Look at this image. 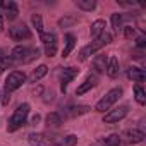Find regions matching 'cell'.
<instances>
[{
    "instance_id": "30",
    "label": "cell",
    "mask_w": 146,
    "mask_h": 146,
    "mask_svg": "<svg viewBox=\"0 0 146 146\" xmlns=\"http://www.w3.org/2000/svg\"><path fill=\"white\" fill-rule=\"evenodd\" d=\"M76 143H78V136L69 134V136H65V137H64V144H62V146H74Z\"/></svg>"
},
{
    "instance_id": "26",
    "label": "cell",
    "mask_w": 146,
    "mask_h": 146,
    "mask_svg": "<svg viewBox=\"0 0 146 146\" xmlns=\"http://www.w3.org/2000/svg\"><path fill=\"white\" fill-rule=\"evenodd\" d=\"M96 50H95V46L90 43V45H86L84 48H81V52H79V60H86L90 55H93Z\"/></svg>"
},
{
    "instance_id": "6",
    "label": "cell",
    "mask_w": 146,
    "mask_h": 146,
    "mask_svg": "<svg viewBox=\"0 0 146 146\" xmlns=\"http://www.w3.org/2000/svg\"><path fill=\"white\" fill-rule=\"evenodd\" d=\"M144 137H146V134L143 131H139V129H127L120 136V139H124L129 144H139V143L144 141Z\"/></svg>"
},
{
    "instance_id": "27",
    "label": "cell",
    "mask_w": 146,
    "mask_h": 146,
    "mask_svg": "<svg viewBox=\"0 0 146 146\" xmlns=\"http://www.w3.org/2000/svg\"><path fill=\"white\" fill-rule=\"evenodd\" d=\"M31 21H33V26L36 28V31H38L40 36H41V35H43V21H41V16H40V14H35Z\"/></svg>"
},
{
    "instance_id": "34",
    "label": "cell",
    "mask_w": 146,
    "mask_h": 146,
    "mask_svg": "<svg viewBox=\"0 0 146 146\" xmlns=\"http://www.w3.org/2000/svg\"><path fill=\"white\" fill-rule=\"evenodd\" d=\"M4 31V17H2V14H0V33Z\"/></svg>"
},
{
    "instance_id": "9",
    "label": "cell",
    "mask_w": 146,
    "mask_h": 146,
    "mask_svg": "<svg viewBox=\"0 0 146 146\" xmlns=\"http://www.w3.org/2000/svg\"><path fill=\"white\" fill-rule=\"evenodd\" d=\"M28 141H29L31 146H52L50 136L43 134V132H33V134H29Z\"/></svg>"
},
{
    "instance_id": "2",
    "label": "cell",
    "mask_w": 146,
    "mask_h": 146,
    "mask_svg": "<svg viewBox=\"0 0 146 146\" xmlns=\"http://www.w3.org/2000/svg\"><path fill=\"white\" fill-rule=\"evenodd\" d=\"M122 96V88H113V90H110L96 105H95V110L96 112H105V110H110L117 102H119V98Z\"/></svg>"
},
{
    "instance_id": "5",
    "label": "cell",
    "mask_w": 146,
    "mask_h": 146,
    "mask_svg": "<svg viewBox=\"0 0 146 146\" xmlns=\"http://www.w3.org/2000/svg\"><path fill=\"white\" fill-rule=\"evenodd\" d=\"M127 113H129V108H127L125 105H122V107H119V108H115V110H108V112L105 113V117H103V122H105V124H115V122L122 120Z\"/></svg>"
},
{
    "instance_id": "18",
    "label": "cell",
    "mask_w": 146,
    "mask_h": 146,
    "mask_svg": "<svg viewBox=\"0 0 146 146\" xmlns=\"http://www.w3.org/2000/svg\"><path fill=\"white\" fill-rule=\"evenodd\" d=\"M107 62H108L107 55H96L95 60H93V67H95V70H96V72H105V69H107Z\"/></svg>"
},
{
    "instance_id": "24",
    "label": "cell",
    "mask_w": 146,
    "mask_h": 146,
    "mask_svg": "<svg viewBox=\"0 0 146 146\" xmlns=\"http://www.w3.org/2000/svg\"><path fill=\"white\" fill-rule=\"evenodd\" d=\"M5 16H7L9 21H14L17 17V7H16L14 2H9V5L5 7Z\"/></svg>"
},
{
    "instance_id": "28",
    "label": "cell",
    "mask_w": 146,
    "mask_h": 146,
    "mask_svg": "<svg viewBox=\"0 0 146 146\" xmlns=\"http://www.w3.org/2000/svg\"><path fill=\"white\" fill-rule=\"evenodd\" d=\"M40 57V50L38 48H29V52H28V55H26V58L23 60L24 64H29L31 60H35V58H38Z\"/></svg>"
},
{
    "instance_id": "38",
    "label": "cell",
    "mask_w": 146,
    "mask_h": 146,
    "mask_svg": "<svg viewBox=\"0 0 146 146\" xmlns=\"http://www.w3.org/2000/svg\"><path fill=\"white\" fill-rule=\"evenodd\" d=\"M0 102H2V95H0Z\"/></svg>"
},
{
    "instance_id": "20",
    "label": "cell",
    "mask_w": 146,
    "mask_h": 146,
    "mask_svg": "<svg viewBox=\"0 0 146 146\" xmlns=\"http://www.w3.org/2000/svg\"><path fill=\"white\" fill-rule=\"evenodd\" d=\"M103 31H105V21H102V19L95 21V23L91 24V28H90V35H91L93 38L100 36V35H102Z\"/></svg>"
},
{
    "instance_id": "16",
    "label": "cell",
    "mask_w": 146,
    "mask_h": 146,
    "mask_svg": "<svg viewBox=\"0 0 146 146\" xmlns=\"http://www.w3.org/2000/svg\"><path fill=\"white\" fill-rule=\"evenodd\" d=\"M110 41H112V36H110L107 31H103L100 36H96V38H95V41H93L91 45L95 46V50H100V48H103L105 45H108Z\"/></svg>"
},
{
    "instance_id": "25",
    "label": "cell",
    "mask_w": 146,
    "mask_h": 146,
    "mask_svg": "<svg viewBox=\"0 0 146 146\" xmlns=\"http://www.w3.org/2000/svg\"><path fill=\"white\" fill-rule=\"evenodd\" d=\"M122 19H124V16L122 14H112V26H113V31L115 33H119V29H122Z\"/></svg>"
},
{
    "instance_id": "13",
    "label": "cell",
    "mask_w": 146,
    "mask_h": 146,
    "mask_svg": "<svg viewBox=\"0 0 146 146\" xmlns=\"http://www.w3.org/2000/svg\"><path fill=\"white\" fill-rule=\"evenodd\" d=\"M127 78L136 81V83H143L146 79V74H144V70L139 69V67H131V69H127Z\"/></svg>"
},
{
    "instance_id": "17",
    "label": "cell",
    "mask_w": 146,
    "mask_h": 146,
    "mask_svg": "<svg viewBox=\"0 0 146 146\" xmlns=\"http://www.w3.org/2000/svg\"><path fill=\"white\" fill-rule=\"evenodd\" d=\"M46 72H48V67L45 65V64H41V65H38L33 72H31V76H29V79H31V83H36V81H40L43 76H46Z\"/></svg>"
},
{
    "instance_id": "29",
    "label": "cell",
    "mask_w": 146,
    "mask_h": 146,
    "mask_svg": "<svg viewBox=\"0 0 146 146\" xmlns=\"http://www.w3.org/2000/svg\"><path fill=\"white\" fill-rule=\"evenodd\" d=\"M76 21H78L76 17H69V16H67V17H62V19L58 21V26H60V28H69V26L74 24Z\"/></svg>"
},
{
    "instance_id": "23",
    "label": "cell",
    "mask_w": 146,
    "mask_h": 146,
    "mask_svg": "<svg viewBox=\"0 0 146 146\" xmlns=\"http://www.w3.org/2000/svg\"><path fill=\"white\" fill-rule=\"evenodd\" d=\"M119 144H120V136L119 134H112V136L100 141V146H119Z\"/></svg>"
},
{
    "instance_id": "12",
    "label": "cell",
    "mask_w": 146,
    "mask_h": 146,
    "mask_svg": "<svg viewBox=\"0 0 146 146\" xmlns=\"http://www.w3.org/2000/svg\"><path fill=\"white\" fill-rule=\"evenodd\" d=\"M62 124H64V119H62V115H60L58 112H52V113L46 115V125H48L50 129H57V127H60Z\"/></svg>"
},
{
    "instance_id": "36",
    "label": "cell",
    "mask_w": 146,
    "mask_h": 146,
    "mask_svg": "<svg viewBox=\"0 0 146 146\" xmlns=\"http://www.w3.org/2000/svg\"><path fill=\"white\" fill-rule=\"evenodd\" d=\"M2 57H4V52H2V50H0V58H2Z\"/></svg>"
},
{
    "instance_id": "7",
    "label": "cell",
    "mask_w": 146,
    "mask_h": 146,
    "mask_svg": "<svg viewBox=\"0 0 146 146\" xmlns=\"http://www.w3.org/2000/svg\"><path fill=\"white\" fill-rule=\"evenodd\" d=\"M9 36L14 41H23V40H28L31 36V31H29V28L26 24H19V26L9 28Z\"/></svg>"
},
{
    "instance_id": "15",
    "label": "cell",
    "mask_w": 146,
    "mask_h": 146,
    "mask_svg": "<svg viewBox=\"0 0 146 146\" xmlns=\"http://www.w3.org/2000/svg\"><path fill=\"white\" fill-rule=\"evenodd\" d=\"M28 52H29V48H28V46H23V45H19V46H16V48L12 50V53H11V58H12L14 62H23V60L26 58Z\"/></svg>"
},
{
    "instance_id": "3",
    "label": "cell",
    "mask_w": 146,
    "mask_h": 146,
    "mask_svg": "<svg viewBox=\"0 0 146 146\" xmlns=\"http://www.w3.org/2000/svg\"><path fill=\"white\" fill-rule=\"evenodd\" d=\"M24 81H26L24 72H21V70H12L11 74L7 76V79H5V93H12V91L19 90Z\"/></svg>"
},
{
    "instance_id": "1",
    "label": "cell",
    "mask_w": 146,
    "mask_h": 146,
    "mask_svg": "<svg viewBox=\"0 0 146 146\" xmlns=\"http://www.w3.org/2000/svg\"><path fill=\"white\" fill-rule=\"evenodd\" d=\"M28 113H29V105H28V103H23V105H19V107L14 110L12 117L9 119V124H7V131H9V132H14V131L21 129V127L26 124Z\"/></svg>"
},
{
    "instance_id": "32",
    "label": "cell",
    "mask_w": 146,
    "mask_h": 146,
    "mask_svg": "<svg viewBox=\"0 0 146 146\" xmlns=\"http://www.w3.org/2000/svg\"><path fill=\"white\" fill-rule=\"evenodd\" d=\"M136 45H137L139 48H143V46L146 45V38H144V36H139V38H137V41H136Z\"/></svg>"
},
{
    "instance_id": "31",
    "label": "cell",
    "mask_w": 146,
    "mask_h": 146,
    "mask_svg": "<svg viewBox=\"0 0 146 146\" xmlns=\"http://www.w3.org/2000/svg\"><path fill=\"white\" fill-rule=\"evenodd\" d=\"M124 35H125L127 38H132V36L136 35V31H134L132 26H125V28H124Z\"/></svg>"
},
{
    "instance_id": "33",
    "label": "cell",
    "mask_w": 146,
    "mask_h": 146,
    "mask_svg": "<svg viewBox=\"0 0 146 146\" xmlns=\"http://www.w3.org/2000/svg\"><path fill=\"white\" fill-rule=\"evenodd\" d=\"M9 102H11V93H5V95H4V98H2V102H0V103H2V105H9Z\"/></svg>"
},
{
    "instance_id": "37",
    "label": "cell",
    "mask_w": 146,
    "mask_h": 146,
    "mask_svg": "<svg viewBox=\"0 0 146 146\" xmlns=\"http://www.w3.org/2000/svg\"><path fill=\"white\" fill-rule=\"evenodd\" d=\"M2 72H4V70H2V69H0V74H2Z\"/></svg>"
},
{
    "instance_id": "19",
    "label": "cell",
    "mask_w": 146,
    "mask_h": 146,
    "mask_svg": "<svg viewBox=\"0 0 146 146\" xmlns=\"http://www.w3.org/2000/svg\"><path fill=\"white\" fill-rule=\"evenodd\" d=\"M74 45H76L74 35H65V46H64V52H62V57H64V58L70 55V52H72V48H74Z\"/></svg>"
},
{
    "instance_id": "4",
    "label": "cell",
    "mask_w": 146,
    "mask_h": 146,
    "mask_svg": "<svg viewBox=\"0 0 146 146\" xmlns=\"http://www.w3.org/2000/svg\"><path fill=\"white\" fill-rule=\"evenodd\" d=\"M40 38H41V41H43L46 57H53V55L57 53V36H55L53 33H43Z\"/></svg>"
},
{
    "instance_id": "22",
    "label": "cell",
    "mask_w": 146,
    "mask_h": 146,
    "mask_svg": "<svg viewBox=\"0 0 146 146\" xmlns=\"http://www.w3.org/2000/svg\"><path fill=\"white\" fill-rule=\"evenodd\" d=\"M134 98H136V102L139 105H144L146 103V93H144V90H143L141 84H136L134 86Z\"/></svg>"
},
{
    "instance_id": "10",
    "label": "cell",
    "mask_w": 146,
    "mask_h": 146,
    "mask_svg": "<svg viewBox=\"0 0 146 146\" xmlns=\"http://www.w3.org/2000/svg\"><path fill=\"white\" fill-rule=\"evenodd\" d=\"M96 83H98V78H96V74H90V76L84 79V83H83L81 86H78V90H76V95H84V93H88L91 88H95V86H96Z\"/></svg>"
},
{
    "instance_id": "11",
    "label": "cell",
    "mask_w": 146,
    "mask_h": 146,
    "mask_svg": "<svg viewBox=\"0 0 146 146\" xmlns=\"http://www.w3.org/2000/svg\"><path fill=\"white\" fill-rule=\"evenodd\" d=\"M119 58L115 57V55H112L110 58H108V62H107V69H105V72L108 74V78H117L119 76Z\"/></svg>"
},
{
    "instance_id": "35",
    "label": "cell",
    "mask_w": 146,
    "mask_h": 146,
    "mask_svg": "<svg viewBox=\"0 0 146 146\" xmlns=\"http://www.w3.org/2000/svg\"><path fill=\"white\" fill-rule=\"evenodd\" d=\"M38 120H40V115H35V117L31 119V122H33V124H38Z\"/></svg>"
},
{
    "instance_id": "21",
    "label": "cell",
    "mask_w": 146,
    "mask_h": 146,
    "mask_svg": "<svg viewBox=\"0 0 146 146\" xmlns=\"http://www.w3.org/2000/svg\"><path fill=\"white\" fill-rule=\"evenodd\" d=\"M74 4H76L79 9L86 11V12H91V11H95V7H96V2H95V0H76Z\"/></svg>"
},
{
    "instance_id": "14",
    "label": "cell",
    "mask_w": 146,
    "mask_h": 146,
    "mask_svg": "<svg viewBox=\"0 0 146 146\" xmlns=\"http://www.w3.org/2000/svg\"><path fill=\"white\" fill-rule=\"evenodd\" d=\"M91 108L90 107H86V105H78V107H69V108H65V115L67 117H79V115H84V113H88Z\"/></svg>"
},
{
    "instance_id": "8",
    "label": "cell",
    "mask_w": 146,
    "mask_h": 146,
    "mask_svg": "<svg viewBox=\"0 0 146 146\" xmlns=\"http://www.w3.org/2000/svg\"><path fill=\"white\" fill-rule=\"evenodd\" d=\"M78 72H79V70L74 69V67H65V69L60 72V90H62V91L67 90V84L78 76Z\"/></svg>"
}]
</instances>
